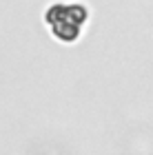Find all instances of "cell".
<instances>
[{
  "mask_svg": "<svg viewBox=\"0 0 153 155\" xmlns=\"http://www.w3.org/2000/svg\"><path fill=\"white\" fill-rule=\"evenodd\" d=\"M89 22V7L85 2H53L45 9V25L60 45H75Z\"/></svg>",
  "mask_w": 153,
  "mask_h": 155,
  "instance_id": "6da1fadb",
  "label": "cell"
}]
</instances>
